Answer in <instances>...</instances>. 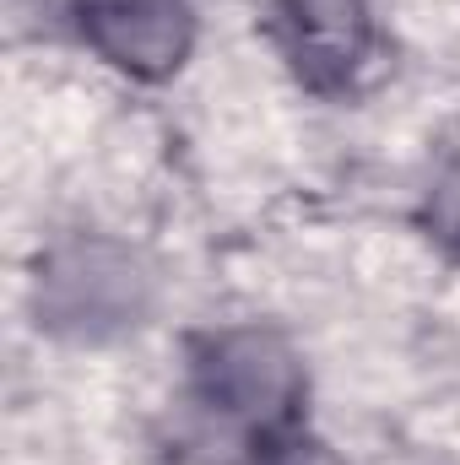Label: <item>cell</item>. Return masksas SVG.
I'll list each match as a JSON object with an SVG mask.
<instances>
[{"label": "cell", "instance_id": "277c9868", "mask_svg": "<svg viewBox=\"0 0 460 465\" xmlns=\"http://www.w3.org/2000/svg\"><path fill=\"white\" fill-rule=\"evenodd\" d=\"M82 44L135 82H163L190 60L195 11L185 0H71Z\"/></svg>", "mask_w": 460, "mask_h": 465}, {"label": "cell", "instance_id": "6da1fadb", "mask_svg": "<svg viewBox=\"0 0 460 465\" xmlns=\"http://www.w3.org/2000/svg\"><path fill=\"white\" fill-rule=\"evenodd\" d=\"M304 362L265 325H223L195 336L190 347V395L201 411L228 422L249 439L298 422L304 406Z\"/></svg>", "mask_w": 460, "mask_h": 465}, {"label": "cell", "instance_id": "7a4b0ae2", "mask_svg": "<svg viewBox=\"0 0 460 465\" xmlns=\"http://www.w3.org/2000/svg\"><path fill=\"white\" fill-rule=\"evenodd\" d=\"M146 309V276L119 243H71L38 271V314L65 336H109Z\"/></svg>", "mask_w": 460, "mask_h": 465}, {"label": "cell", "instance_id": "3957f363", "mask_svg": "<svg viewBox=\"0 0 460 465\" xmlns=\"http://www.w3.org/2000/svg\"><path fill=\"white\" fill-rule=\"evenodd\" d=\"M271 33H276L287 71L320 98L357 87V76L368 71V54H374L368 0H276Z\"/></svg>", "mask_w": 460, "mask_h": 465}, {"label": "cell", "instance_id": "5b68a950", "mask_svg": "<svg viewBox=\"0 0 460 465\" xmlns=\"http://www.w3.org/2000/svg\"><path fill=\"white\" fill-rule=\"evenodd\" d=\"M255 465H346V460L325 439H315L293 422V428H276V433L255 439Z\"/></svg>", "mask_w": 460, "mask_h": 465}, {"label": "cell", "instance_id": "8992f818", "mask_svg": "<svg viewBox=\"0 0 460 465\" xmlns=\"http://www.w3.org/2000/svg\"><path fill=\"white\" fill-rule=\"evenodd\" d=\"M434 232L450 238V243H460V173L439 190V201H434Z\"/></svg>", "mask_w": 460, "mask_h": 465}]
</instances>
